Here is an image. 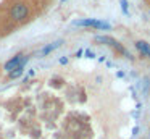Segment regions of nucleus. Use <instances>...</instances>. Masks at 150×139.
<instances>
[{
    "label": "nucleus",
    "mask_w": 150,
    "mask_h": 139,
    "mask_svg": "<svg viewBox=\"0 0 150 139\" xmlns=\"http://www.w3.org/2000/svg\"><path fill=\"white\" fill-rule=\"evenodd\" d=\"M86 57H87V58H94L95 53H94L92 50H86Z\"/></svg>",
    "instance_id": "nucleus-9"
},
{
    "label": "nucleus",
    "mask_w": 150,
    "mask_h": 139,
    "mask_svg": "<svg viewBox=\"0 0 150 139\" xmlns=\"http://www.w3.org/2000/svg\"><path fill=\"white\" fill-rule=\"evenodd\" d=\"M62 44H63V41L52 42V44H49V45H45V47H42V48H40V50H39V53H37V55H39V57H45V55H49L50 52H53L55 48H58Z\"/></svg>",
    "instance_id": "nucleus-4"
},
{
    "label": "nucleus",
    "mask_w": 150,
    "mask_h": 139,
    "mask_svg": "<svg viewBox=\"0 0 150 139\" xmlns=\"http://www.w3.org/2000/svg\"><path fill=\"white\" fill-rule=\"evenodd\" d=\"M136 47H137V50L142 53V57H149V52H150V45L147 44V42H144V41H137L136 42Z\"/></svg>",
    "instance_id": "nucleus-5"
},
{
    "label": "nucleus",
    "mask_w": 150,
    "mask_h": 139,
    "mask_svg": "<svg viewBox=\"0 0 150 139\" xmlns=\"http://www.w3.org/2000/svg\"><path fill=\"white\" fill-rule=\"evenodd\" d=\"M60 63H62V65H65V63H68V58H66V57H63V58H60Z\"/></svg>",
    "instance_id": "nucleus-10"
},
{
    "label": "nucleus",
    "mask_w": 150,
    "mask_h": 139,
    "mask_svg": "<svg viewBox=\"0 0 150 139\" xmlns=\"http://www.w3.org/2000/svg\"><path fill=\"white\" fill-rule=\"evenodd\" d=\"M94 23H95V19L87 18V19H79V21H74L73 24H74V26H79V28H87V26L94 28Z\"/></svg>",
    "instance_id": "nucleus-6"
},
{
    "label": "nucleus",
    "mask_w": 150,
    "mask_h": 139,
    "mask_svg": "<svg viewBox=\"0 0 150 139\" xmlns=\"http://www.w3.org/2000/svg\"><path fill=\"white\" fill-rule=\"evenodd\" d=\"M137 133H139V128H137V126H134V129H132V136H137Z\"/></svg>",
    "instance_id": "nucleus-11"
},
{
    "label": "nucleus",
    "mask_w": 150,
    "mask_h": 139,
    "mask_svg": "<svg viewBox=\"0 0 150 139\" xmlns=\"http://www.w3.org/2000/svg\"><path fill=\"white\" fill-rule=\"evenodd\" d=\"M28 60H29V57L28 55H24V53H18V55H15L13 58H10V60L5 63V66H4V70L7 71V73H10V71H13V70H16L20 65H23V63H28Z\"/></svg>",
    "instance_id": "nucleus-3"
},
{
    "label": "nucleus",
    "mask_w": 150,
    "mask_h": 139,
    "mask_svg": "<svg viewBox=\"0 0 150 139\" xmlns=\"http://www.w3.org/2000/svg\"><path fill=\"white\" fill-rule=\"evenodd\" d=\"M24 66H26V63H23V65H20V66L16 68V70H13V71H10L8 73V76L11 78V79H16V78H20L21 74H23V71H24Z\"/></svg>",
    "instance_id": "nucleus-7"
},
{
    "label": "nucleus",
    "mask_w": 150,
    "mask_h": 139,
    "mask_svg": "<svg viewBox=\"0 0 150 139\" xmlns=\"http://www.w3.org/2000/svg\"><path fill=\"white\" fill-rule=\"evenodd\" d=\"M81 55H82V50H78V52H76V58L81 57Z\"/></svg>",
    "instance_id": "nucleus-12"
},
{
    "label": "nucleus",
    "mask_w": 150,
    "mask_h": 139,
    "mask_svg": "<svg viewBox=\"0 0 150 139\" xmlns=\"http://www.w3.org/2000/svg\"><path fill=\"white\" fill-rule=\"evenodd\" d=\"M121 10H123L124 15H129V10H127V0H121Z\"/></svg>",
    "instance_id": "nucleus-8"
},
{
    "label": "nucleus",
    "mask_w": 150,
    "mask_h": 139,
    "mask_svg": "<svg viewBox=\"0 0 150 139\" xmlns=\"http://www.w3.org/2000/svg\"><path fill=\"white\" fill-rule=\"evenodd\" d=\"M62 2H63V3H65V2H66V0H62Z\"/></svg>",
    "instance_id": "nucleus-13"
},
{
    "label": "nucleus",
    "mask_w": 150,
    "mask_h": 139,
    "mask_svg": "<svg viewBox=\"0 0 150 139\" xmlns=\"http://www.w3.org/2000/svg\"><path fill=\"white\" fill-rule=\"evenodd\" d=\"M95 42H98V44H107L110 45V47H113L115 50H118L121 55H124L126 58H129V60H132V55L129 53V52L126 50V48L123 47V45L120 44L118 41H115L113 37H110V36H95Z\"/></svg>",
    "instance_id": "nucleus-1"
},
{
    "label": "nucleus",
    "mask_w": 150,
    "mask_h": 139,
    "mask_svg": "<svg viewBox=\"0 0 150 139\" xmlns=\"http://www.w3.org/2000/svg\"><path fill=\"white\" fill-rule=\"evenodd\" d=\"M149 139H150V136H149Z\"/></svg>",
    "instance_id": "nucleus-14"
},
{
    "label": "nucleus",
    "mask_w": 150,
    "mask_h": 139,
    "mask_svg": "<svg viewBox=\"0 0 150 139\" xmlns=\"http://www.w3.org/2000/svg\"><path fill=\"white\" fill-rule=\"evenodd\" d=\"M10 16L15 19V21H24V19L29 16V8H28L24 3H16V5L11 6Z\"/></svg>",
    "instance_id": "nucleus-2"
}]
</instances>
